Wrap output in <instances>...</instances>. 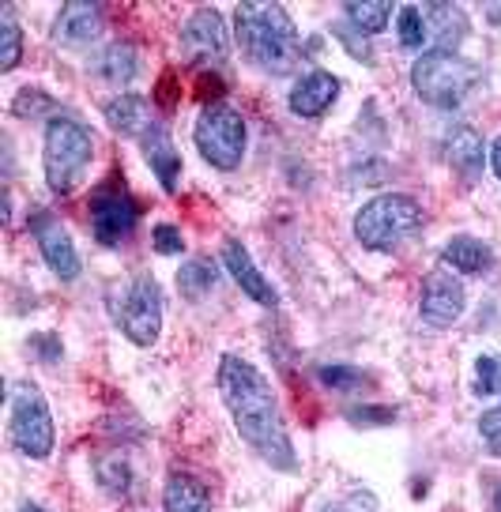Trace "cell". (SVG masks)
<instances>
[{"label": "cell", "instance_id": "1", "mask_svg": "<svg viewBox=\"0 0 501 512\" xmlns=\"http://www.w3.org/2000/svg\"><path fill=\"white\" fill-rule=\"evenodd\" d=\"M219 392H223V403L230 407L234 426H238L245 445L253 448V452H260L268 464L294 467L291 437L283 430L279 403H275L268 377L257 366H249L242 358L227 354L219 362Z\"/></svg>", "mask_w": 501, "mask_h": 512}, {"label": "cell", "instance_id": "2", "mask_svg": "<svg viewBox=\"0 0 501 512\" xmlns=\"http://www.w3.org/2000/svg\"><path fill=\"white\" fill-rule=\"evenodd\" d=\"M238 42L260 72L283 76L298 64V31L283 4H238Z\"/></svg>", "mask_w": 501, "mask_h": 512}, {"label": "cell", "instance_id": "3", "mask_svg": "<svg viewBox=\"0 0 501 512\" xmlns=\"http://www.w3.org/2000/svg\"><path fill=\"white\" fill-rule=\"evenodd\" d=\"M483 83V72L479 64L464 61L456 53H437V49H426L419 53V61L411 68V87L415 95L434 106V110H456L471 98V91Z\"/></svg>", "mask_w": 501, "mask_h": 512}, {"label": "cell", "instance_id": "4", "mask_svg": "<svg viewBox=\"0 0 501 512\" xmlns=\"http://www.w3.org/2000/svg\"><path fill=\"white\" fill-rule=\"evenodd\" d=\"M426 223L422 215V204L415 196H404V192H385L370 200L366 208L355 215V238L366 245V249H396L400 241L415 238Z\"/></svg>", "mask_w": 501, "mask_h": 512}, {"label": "cell", "instance_id": "5", "mask_svg": "<svg viewBox=\"0 0 501 512\" xmlns=\"http://www.w3.org/2000/svg\"><path fill=\"white\" fill-rule=\"evenodd\" d=\"M95 159V136L72 117H53L46 128V181L53 192H72Z\"/></svg>", "mask_w": 501, "mask_h": 512}, {"label": "cell", "instance_id": "6", "mask_svg": "<svg viewBox=\"0 0 501 512\" xmlns=\"http://www.w3.org/2000/svg\"><path fill=\"white\" fill-rule=\"evenodd\" d=\"M110 317L136 347H151L162 332V294L151 275H132L110 294Z\"/></svg>", "mask_w": 501, "mask_h": 512}, {"label": "cell", "instance_id": "7", "mask_svg": "<svg viewBox=\"0 0 501 512\" xmlns=\"http://www.w3.org/2000/svg\"><path fill=\"white\" fill-rule=\"evenodd\" d=\"M12 422H8V433H12V445L31 456V460H46L53 452V415H49V403L46 396L38 392V384L31 381H19L12 388Z\"/></svg>", "mask_w": 501, "mask_h": 512}, {"label": "cell", "instance_id": "8", "mask_svg": "<svg viewBox=\"0 0 501 512\" xmlns=\"http://www.w3.org/2000/svg\"><path fill=\"white\" fill-rule=\"evenodd\" d=\"M193 140L200 147V155L215 166V170H238L245 155V121L242 113L227 106V102H215L200 113V121L193 128Z\"/></svg>", "mask_w": 501, "mask_h": 512}, {"label": "cell", "instance_id": "9", "mask_svg": "<svg viewBox=\"0 0 501 512\" xmlns=\"http://www.w3.org/2000/svg\"><path fill=\"white\" fill-rule=\"evenodd\" d=\"M181 53L189 64H219L230 53L227 23L215 8H196L181 27Z\"/></svg>", "mask_w": 501, "mask_h": 512}, {"label": "cell", "instance_id": "10", "mask_svg": "<svg viewBox=\"0 0 501 512\" xmlns=\"http://www.w3.org/2000/svg\"><path fill=\"white\" fill-rule=\"evenodd\" d=\"M464 287H460V279H456L445 264L437 268V272L426 275V283H422V302H419V313L422 320L430 324V328H449L456 320L464 317Z\"/></svg>", "mask_w": 501, "mask_h": 512}, {"label": "cell", "instance_id": "11", "mask_svg": "<svg viewBox=\"0 0 501 512\" xmlns=\"http://www.w3.org/2000/svg\"><path fill=\"white\" fill-rule=\"evenodd\" d=\"M140 223V211L129 196L121 192H102L95 204H91V234L102 245H121L132 238V230Z\"/></svg>", "mask_w": 501, "mask_h": 512}, {"label": "cell", "instance_id": "12", "mask_svg": "<svg viewBox=\"0 0 501 512\" xmlns=\"http://www.w3.org/2000/svg\"><path fill=\"white\" fill-rule=\"evenodd\" d=\"M422 19H426V49L437 53H456L468 34V16L453 4H422Z\"/></svg>", "mask_w": 501, "mask_h": 512}, {"label": "cell", "instance_id": "13", "mask_svg": "<svg viewBox=\"0 0 501 512\" xmlns=\"http://www.w3.org/2000/svg\"><path fill=\"white\" fill-rule=\"evenodd\" d=\"M102 34V12L91 0H72L61 8V16L53 23V38L61 46H87Z\"/></svg>", "mask_w": 501, "mask_h": 512}, {"label": "cell", "instance_id": "14", "mask_svg": "<svg viewBox=\"0 0 501 512\" xmlns=\"http://www.w3.org/2000/svg\"><path fill=\"white\" fill-rule=\"evenodd\" d=\"M223 264H227V272L234 275V283L253 298L257 305H275L279 298H275V290L268 287V279L260 275V268L253 264V256H249V249H245L242 241L230 238L227 245H223Z\"/></svg>", "mask_w": 501, "mask_h": 512}, {"label": "cell", "instance_id": "15", "mask_svg": "<svg viewBox=\"0 0 501 512\" xmlns=\"http://www.w3.org/2000/svg\"><path fill=\"white\" fill-rule=\"evenodd\" d=\"M336 95H340V80L332 76V72H309V76H302L298 80V87L291 91V113H298V117H321L332 102H336Z\"/></svg>", "mask_w": 501, "mask_h": 512}, {"label": "cell", "instance_id": "16", "mask_svg": "<svg viewBox=\"0 0 501 512\" xmlns=\"http://www.w3.org/2000/svg\"><path fill=\"white\" fill-rule=\"evenodd\" d=\"M106 121H110V128L121 132V136H140V140L159 125L155 113H151V102H147L144 95L110 98V102H106Z\"/></svg>", "mask_w": 501, "mask_h": 512}, {"label": "cell", "instance_id": "17", "mask_svg": "<svg viewBox=\"0 0 501 512\" xmlns=\"http://www.w3.org/2000/svg\"><path fill=\"white\" fill-rule=\"evenodd\" d=\"M38 245H42V256L53 268V275H61V279L80 275V253H76V245L61 223H38Z\"/></svg>", "mask_w": 501, "mask_h": 512}, {"label": "cell", "instance_id": "18", "mask_svg": "<svg viewBox=\"0 0 501 512\" xmlns=\"http://www.w3.org/2000/svg\"><path fill=\"white\" fill-rule=\"evenodd\" d=\"M144 159H147V166L159 174L162 189H166V192L178 189L181 159H178V147H174V140H170V132H166V125H155L144 136Z\"/></svg>", "mask_w": 501, "mask_h": 512}, {"label": "cell", "instance_id": "19", "mask_svg": "<svg viewBox=\"0 0 501 512\" xmlns=\"http://www.w3.org/2000/svg\"><path fill=\"white\" fill-rule=\"evenodd\" d=\"M162 509L166 512H211V494L204 482L193 475H170L162 490Z\"/></svg>", "mask_w": 501, "mask_h": 512}, {"label": "cell", "instance_id": "20", "mask_svg": "<svg viewBox=\"0 0 501 512\" xmlns=\"http://www.w3.org/2000/svg\"><path fill=\"white\" fill-rule=\"evenodd\" d=\"M441 264L453 268V272H464V275H483V272H490L494 253H490L479 238H453L445 249H441Z\"/></svg>", "mask_w": 501, "mask_h": 512}, {"label": "cell", "instance_id": "21", "mask_svg": "<svg viewBox=\"0 0 501 512\" xmlns=\"http://www.w3.org/2000/svg\"><path fill=\"white\" fill-rule=\"evenodd\" d=\"M449 162L468 181H475L479 170H483V136L471 132V128H456L453 136H449Z\"/></svg>", "mask_w": 501, "mask_h": 512}, {"label": "cell", "instance_id": "22", "mask_svg": "<svg viewBox=\"0 0 501 512\" xmlns=\"http://www.w3.org/2000/svg\"><path fill=\"white\" fill-rule=\"evenodd\" d=\"M98 76L110 83V87H129L136 80V53H132V46L117 42V46L106 49L98 57Z\"/></svg>", "mask_w": 501, "mask_h": 512}, {"label": "cell", "instance_id": "23", "mask_svg": "<svg viewBox=\"0 0 501 512\" xmlns=\"http://www.w3.org/2000/svg\"><path fill=\"white\" fill-rule=\"evenodd\" d=\"M211 287H215V264H211V260L196 256V260H189V264H181L178 290L185 302H200Z\"/></svg>", "mask_w": 501, "mask_h": 512}, {"label": "cell", "instance_id": "24", "mask_svg": "<svg viewBox=\"0 0 501 512\" xmlns=\"http://www.w3.org/2000/svg\"><path fill=\"white\" fill-rule=\"evenodd\" d=\"M343 12H347L358 34H381L388 16H392V4H385V0H351Z\"/></svg>", "mask_w": 501, "mask_h": 512}, {"label": "cell", "instance_id": "25", "mask_svg": "<svg viewBox=\"0 0 501 512\" xmlns=\"http://www.w3.org/2000/svg\"><path fill=\"white\" fill-rule=\"evenodd\" d=\"M23 57V34H19L12 8L0 12V72H12Z\"/></svg>", "mask_w": 501, "mask_h": 512}, {"label": "cell", "instance_id": "26", "mask_svg": "<svg viewBox=\"0 0 501 512\" xmlns=\"http://www.w3.org/2000/svg\"><path fill=\"white\" fill-rule=\"evenodd\" d=\"M400 42L407 49H422L426 46V19H422V8L419 4H404L400 8Z\"/></svg>", "mask_w": 501, "mask_h": 512}, {"label": "cell", "instance_id": "27", "mask_svg": "<svg viewBox=\"0 0 501 512\" xmlns=\"http://www.w3.org/2000/svg\"><path fill=\"white\" fill-rule=\"evenodd\" d=\"M317 377H321V384L332 388V392H355L358 384H362V373L351 366H321Z\"/></svg>", "mask_w": 501, "mask_h": 512}, {"label": "cell", "instance_id": "28", "mask_svg": "<svg viewBox=\"0 0 501 512\" xmlns=\"http://www.w3.org/2000/svg\"><path fill=\"white\" fill-rule=\"evenodd\" d=\"M498 388H501V358L483 354V358L475 362V392H479V396H494Z\"/></svg>", "mask_w": 501, "mask_h": 512}, {"label": "cell", "instance_id": "29", "mask_svg": "<svg viewBox=\"0 0 501 512\" xmlns=\"http://www.w3.org/2000/svg\"><path fill=\"white\" fill-rule=\"evenodd\" d=\"M98 475H102V482L110 486V490H129V467H125V460L121 456H110V460H102L98 464Z\"/></svg>", "mask_w": 501, "mask_h": 512}, {"label": "cell", "instance_id": "30", "mask_svg": "<svg viewBox=\"0 0 501 512\" xmlns=\"http://www.w3.org/2000/svg\"><path fill=\"white\" fill-rule=\"evenodd\" d=\"M151 241H155V249H159L162 256H174L185 249V238H181V230L178 226H170V223H159L155 230H151Z\"/></svg>", "mask_w": 501, "mask_h": 512}, {"label": "cell", "instance_id": "31", "mask_svg": "<svg viewBox=\"0 0 501 512\" xmlns=\"http://www.w3.org/2000/svg\"><path fill=\"white\" fill-rule=\"evenodd\" d=\"M479 433H483V441L494 452H501V407H494V411H486L483 418H479Z\"/></svg>", "mask_w": 501, "mask_h": 512}, {"label": "cell", "instance_id": "32", "mask_svg": "<svg viewBox=\"0 0 501 512\" xmlns=\"http://www.w3.org/2000/svg\"><path fill=\"white\" fill-rule=\"evenodd\" d=\"M336 34H340L343 42H347V49H351L355 57H370V53H366V42H358L355 34H351V27H336Z\"/></svg>", "mask_w": 501, "mask_h": 512}, {"label": "cell", "instance_id": "33", "mask_svg": "<svg viewBox=\"0 0 501 512\" xmlns=\"http://www.w3.org/2000/svg\"><path fill=\"white\" fill-rule=\"evenodd\" d=\"M490 505H494V512H501V479L490 482Z\"/></svg>", "mask_w": 501, "mask_h": 512}, {"label": "cell", "instance_id": "34", "mask_svg": "<svg viewBox=\"0 0 501 512\" xmlns=\"http://www.w3.org/2000/svg\"><path fill=\"white\" fill-rule=\"evenodd\" d=\"M490 159H494V174L501 177V136H498V144H494V151H490Z\"/></svg>", "mask_w": 501, "mask_h": 512}, {"label": "cell", "instance_id": "35", "mask_svg": "<svg viewBox=\"0 0 501 512\" xmlns=\"http://www.w3.org/2000/svg\"><path fill=\"white\" fill-rule=\"evenodd\" d=\"M19 512H42V509H38V505H23Z\"/></svg>", "mask_w": 501, "mask_h": 512}, {"label": "cell", "instance_id": "36", "mask_svg": "<svg viewBox=\"0 0 501 512\" xmlns=\"http://www.w3.org/2000/svg\"><path fill=\"white\" fill-rule=\"evenodd\" d=\"M324 512H343V509H324Z\"/></svg>", "mask_w": 501, "mask_h": 512}, {"label": "cell", "instance_id": "37", "mask_svg": "<svg viewBox=\"0 0 501 512\" xmlns=\"http://www.w3.org/2000/svg\"><path fill=\"white\" fill-rule=\"evenodd\" d=\"M498 392H501V388H498Z\"/></svg>", "mask_w": 501, "mask_h": 512}]
</instances>
